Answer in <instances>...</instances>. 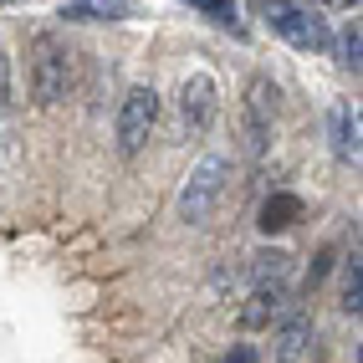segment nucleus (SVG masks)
<instances>
[{
  "mask_svg": "<svg viewBox=\"0 0 363 363\" xmlns=\"http://www.w3.org/2000/svg\"><path fill=\"white\" fill-rule=\"evenodd\" d=\"M72 92V46L57 31L31 36V98L36 108H57Z\"/></svg>",
  "mask_w": 363,
  "mask_h": 363,
  "instance_id": "f257e3e1",
  "label": "nucleus"
},
{
  "mask_svg": "<svg viewBox=\"0 0 363 363\" xmlns=\"http://www.w3.org/2000/svg\"><path fill=\"white\" fill-rule=\"evenodd\" d=\"M230 179V159L225 154H205L195 169L184 174V189H179V220L184 225H205L215 200H220V189Z\"/></svg>",
  "mask_w": 363,
  "mask_h": 363,
  "instance_id": "f03ea898",
  "label": "nucleus"
},
{
  "mask_svg": "<svg viewBox=\"0 0 363 363\" xmlns=\"http://www.w3.org/2000/svg\"><path fill=\"white\" fill-rule=\"evenodd\" d=\"M154 123H159V92L154 87H128V98H123V108H118V149H123L128 159L149 143V133H154Z\"/></svg>",
  "mask_w": 363,
  "mask_h": 363,
  "instance_id": "7ed1b4c3",
  "label": "nucleus"
},
{
  "mask_svg": "<svg viewBox=\"0 0 363 363\" xmlns=\"http://www.w3.org/2000/svg\"><path fill=\"white\" fill-rule=\"evenodd\" d=\"M277 82L272 77H251L246 82V103H240V128H246V149L261 154L266 149V138H272L277 128Z\"/></svg>",
  "mask_w": 363,
  "mask_h": 363,
  "instance_id": "20e7f679",
  "label": "nucleus"
},
{
  "mask_svg": "<svg viewBox=\"0 0 363 363\" xmlns=\"http://www.w3.org/2000/svg\"><path fill=\"white\" fill-rule=\"evenodd\" d=\"M266 21H272V31H277L281 41L302 46V52H318V46H328L323 16H312L307 6H292V0H272V6H266Z\"/></svg>",
  "mask_w": 363,
  "mask_h": 363,
  "instance_id": "39448f33",
  "label": "nucleus"
},
{
  "mask_svg": "<svg viewBox=\"0 0 363 363\" xmlns=\"http://www.w3.org/2000/svg\"><path fill=\"white\" fill-rule=\"evenodd\" d=\"M215 108H220L215 77H205V72L184 77V87H179V123H184V133H189V138L210 133V123H215Z\"/></svg>",
  "mask_w": 363,
  "mask_h": 363,
  "instance_id": "423d86ee",
  "label": "nucleus"
},
{
  "mask_svg": "<svg viewBox=\"0 0 363 363\" xmlns=\"http://www.w3.org/2000/svg\"><path fill=\"white\" fill-rule=\"evenodd\" d=\"M286 307H292V292H286V281H266V286H256L251 292V302L240 307V328H272V323H281L286 318Z\"/></svg>",
  "mask_w": 363,
  "mask_h": 363,
  "instance_id": "0eeeda50",
  "label": "nucleus"
},
{
  "mask_svg": "<svg viewBox=\"0 0 363 363\" xmlns=\"http://www.w3.org/2000/svg\"><path fill=\"white\" fill-rule=\"evenodd\" d=\"M328 123H333V154L337 159H358V113L348 103H337Z\"/></svg>",
  "mask_w": 363,
  "mask_h": 363,
  "instance_id": "6e6552de",
  "label": "nucleus"
},
{
  "mask_svg": "<svg viewBox=\"0 0 363 363\" xmlns=\"http://www.w3.org/2000/svg\"><path fill=\"white\" fill-rule=\"evenodd\" d=\"M297 220H302V200H297V195H286V189L261 205V230H266V235H272V230H286V225H297Z\"/></svg>",
  "mask_w": 363,
  "mask_h": 363,
  "instance_id": "1a4fd4ad",
  "label": "nucleus"
},
{
  "mask_svg": "<svg viewBox=\"0 0 363 363\" xmlns=\"http://www.w3.org/2000/svg\"><path fill=\"white\" fill-rule=\"evenodd\" d=\"M67 21H123L128 16V0H72L62 6Z\"/></svg>",
  "mask_w": 363,
  "mask_h": 363,
  "instance_id": "9d476101",
  "label": "nucleus"
},
{
  "mask_svg": "<svg viewBox=\"0 0 363 363\" xmlns=\"http://www.w3.org/2000/svg\"><path fill=\"white\" fill-rule=\"evenodd\" d=\"M307 337H312V323L307 318H286L281 333H277V363H292L307 348Z\"/></svg>",
  "mask_w": 363,
  "mask_h": 363,
  "instance_id": "9b49d317",
  "label": "nucleus"
},
{
  "mask_svg": "<svg viewBox=\"0 0 363 363\" xmlns=\"http://www.w3.org/2000/svg\"><path fill=\"white\" fill-rule=\"evenodd\" d=\"M286 261H292V256H286V251H256L251 256V281L256 286H266V281H281V272H286Z\"/></svg>",
  "mask_w": 363,
  "mask_h": 363,
  "instance_id": "f8f14e48",
  "label": "nucleus"
},
{
  "mask_svg": "<svg viewBox=\"0 0 363 363\" xmlns=\"http://www.w3.org/2000/svg\"><path fill=\"white\" fill-rule=\"evenodd\" d=\"M358 307H363V261H358V251L343 261V312H353L358 318Z\"/></svg>",
  "mask_w": 363,
  "mask_h": 363,
  "instance_id": "ddd939ff",
  "label": "nucleus"
},
{
  "mask_svg": "<svg viewBox=\"0 0 363 363\" xmlns=\"http://www.w3.org/2000/svg\"><path fill=\"white\" fill-rule=\"evenodd\" d=\"M337 52H343V67L358 72V52H363V36H358V21H348L343 36H337Z\"/></svg>",
  "mask_w": 363,
  "mask_h": 363,
  "instance_id": "4468645a",
  "label": "nucleus"
},
{
  "mask_svg": "<svg viewBox=\"0 0 363 363\" xmlns=\"http://www.w3.org/2000/svg\"><path fill=\"white\" fill-rule=\"evenodd\" d=\"M189 6H200V11H210L215 21H220V26H230V21H235V6H230V0H189Z\"/></svg>",
  "mask_w": 363,
  "mask_h": 363,
  "instance_id": "2eb2a0df",
  "label": "nucleus"
},
{
  "mask_svg": "<svg viewBox=\"0 0 363 363\" xmlns=\"http://www.w3.org/2000/svg\"><path fill=\"white\" fill-rule=\"evenodd\" d=\"M11 108V57L0 52V113Z\"/></svg>",
  "mask_w": 363,
  "mask_h": 363,
  "instance_id": "dca6fc26",
  "label": "nucleus"
},
{
  "mask_svg": "<svg viewBox=\"0 0 363 363\" xmlns=\"http://www.w3.org/2000/svg\"><path fill=\"white\" fill-rule=\"evenodd\" d=\"M225 363H256V358H251V348H235V353H230Z\"/></svg>",
  "mask_w": 363,
  "mask_h": 363,
  "instance_id": "f3484780",
  "label": "nucleus"
}]
</instances>
